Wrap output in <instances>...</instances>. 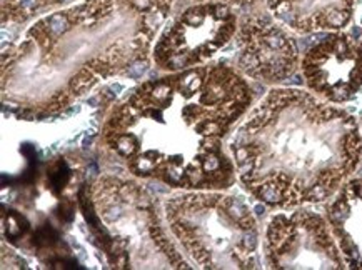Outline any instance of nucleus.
I'll return each mask as SVG.
<instances>
[{"instance_id": "1", "label": "nucleus", "mask_w": 362, "mask_h": 270, "mask_svg": "<svg viewBox=\"0 0 362 270\" xmlns=\"http://www.w3.org/2000/svg\"><path fill=\"white\" fill-rule=\"evenodd\" d=\"M252 105L247 77L209 62L134 87L105 115L100 143L136 179L229 190L238 174L227 141Z\"/></svg>"}, {"instance_id": "2", "label": "nucleus", "mask_w": 362, "mask_h": 270, "mask_svg": "<svg viewBox=\"0 0 362 270\" xmlns=\"http://www.w3.org/2000/svg\"><path fill=\"white\" fill-rule=\"evenodd\" d=\"M175 0H78L27 25L2 50V104L55 117L100 83L152 62Z\"/></svg>"}, {"instance_id": "3", "label": "nucleus", "mask_w": 362, "mask_h": 270, "mask_svg": "<svg viewBox=\"0 0 362 270\" xmlns=\"http://www.w3.org/2000/svg\"><path fill=\"white\" fill-rule=\"evenodd\" d=\"M243 189L286 211L326 204L356 174L362 129L351 112L308 88L272 87L227 141Z\"/></svg>"}, {"instance_id": "4", "label": "nucleus", "mask_w": 362, "mask_h": 270, "mask_svg": "<svg viewBox=\"0 0 362 270\" xmlns=\"http://www.w3.org/2000/svg\"><path fill=\"white\" fill-rule=\"evenodd\" d=\"M82 216L112 269H194L141 179L100 175L81 194Z\"/></svg>"}, {"instance_id": "5", "label": "nucleus", "mask_w": 362, "mask_h": 270, "mask_svg": "<svg viewBox=\"0 0 362 270\" xmlns=\"http://www.w3.org/2000/svg\"><path fill=\"white\" fill-rule=\"evenodd\" d=\"M162 211L167 229L192 267H257L261 230L243 195L229 190H175L164 200Z\"/></svg>"}, {"instance_id": "6", "label": "nucleus", "mask_w": 362, "mask_h": 270, "mask_svg": "<svg viewBox=\"0 0 362 270\" xmlns=\"http://www.w3.org/2000/svg\"><path fill=\"white\" fill-rule=\"evenodd\" d=\"M240 17L224 2H192L167 20L152 49V64L164 74L209 64L234 40Z\"/></svg>"}, {"instance_id": "7", "label": "nucleus", "mask_w": 362, "mask_h": 270, "mask_svg": "<svg viewBox=\"0 0 362 270\" xmlns=\"http://www.w3.org/2000/svg\"><path fill=\"white\" fill-rule=\"evenodd\" d=\"M267 269H347L331 227L309 206L286 209L269 217L262 237Z\"/></svg>"}, {"instance_id": "8", "label": "nucleus", "mask_w": 362, "mask_h": 270, "mask_svg": "<svg viewBox=\"0 0 362 270\" xmlns=\"http://www.w3.org/2000/svg\"><path fill=\"white\" fill-rule=\"evenodd\" d=\"M286 25L269 12H247L240 17L234 67L252 81L279 86L297 72L300 54Z\"/></svg>"}, {"instance_id": "9", "label": "nucleus", "mask_w": 362, "mask_h": 270, "mask_svg": "<svg viewBox=\"0 0 362 270\" xmlns=\"http://www.w3.org/2000/svg\"><path fill=\"white\" fill-rule=\"evenodd\" d=\"M304 86L310 94L334 105L362 94V40L344 30L326 32L300 57Z\"/></svg>"}, {"instance_id": "10", "label": "nucleus", "mask_w": 362, "mask_h": 270, "mask_svg": "<svg viewBox=\"0 0 362 270\" xmlns=\"http://www.w3.org/2000/svg\"><path fill=\"white\" fill-rule=\"evenodd\" d=\"M356 7L357 0H266L267 12L299 35L344 30Z\"/></svg>"}, {"instance_id": "11", "label": "nucleus", "mask_w": 362, "mask_h": 270, "mask_svg": "<svg viewBox=\"0 0 362 270\" xmlns=\"http://www.w3.org/2000/svg\"><path fill=\"white\" fill-rule=\"evenodd\" d=\"M324 217L346 267L362 270V177L352 175L341 185L324 204Z\"/></svg>"}, {"instance_id": "12", "label": "nucleus", "mask_w": 362, "mask_h": 270, "mask_svg": "<svg viewBox=\"0 0 362 270\" xmlns=\"http://www.w3.org/2000/svg\"><path fill=\"white\" fill-rule=\"evenodd\" d=\"M76 2L78 0H2V25L4 29L29 25L37 18Z\"/></svg>"}, {"instance_id": "13", "label": "nucleus", "mask_w": 362, "mask_h": 270, "mask_svg": "<svg viewBox=\"0 0 362 270\" xmlns=\"http://www.w3.org/2000/svg\"><path fill=\"white\" fill-rule=\"evenodd\" d=\"M190 2H224L238 11H247V8H254L261 0H190Z\"/></svg>"}]
</instances>
